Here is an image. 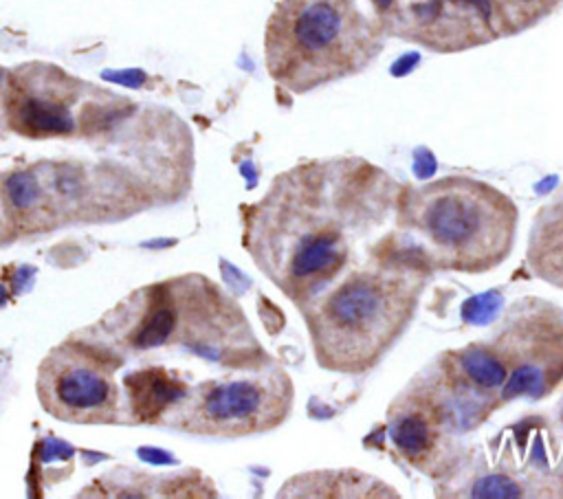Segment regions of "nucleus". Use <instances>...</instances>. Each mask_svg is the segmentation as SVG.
Here are the masks:
<instances>
[{
  "instance_id": "5",
  "label": "nucleus",
  "mask_w": 563,
  "mask_h": 499,
  "mask_svg": "<svg viewBox=\"0 0 563 499\" xmlns=\"http://www.w3.org/2000/svg\"><path fill=\"white\" fill-rule=\"evenodd\" d=\"M394 224L387 240L429 270L484 275L510 257L519 209L495 185L451 174L400 187Z\"/></svg>"
},
{
  "instance_id": "16",
  "label": "nucleus",
  "mask_w": 563,
  "mask_h": 499,
  "mask_svg": "<svg viewBox=\"0 0 563 499\" xmlns=\"http://www.w3.org/2000/svg\"><path fill=\"white\" fill-rule=\"evenodd\" d=\"M18 235L11 218H9V211H7V204H4V196H2V185H0V242H9Z\"/></svg>"
},
{
  "instance_id": "11",
  "label": "nucleus",
  "mask_w": 563,
  "mask_h": 499,
  "mask_svg": "<svg viewBox=\"0 0 563 499\" xmlns=\"http://www.w3.org/2000/svg\"><path fill=\"white\" fill-rule=\"evenodd\" d=\"M277 497H398V492L354 468H328L299 473L284 481Z\"/></svg>"
},
{
  "instance_id": "4",
  "label": "nucleus",
  "mask_w": 563,
  "mask_h": 499,
  "mask_svg": "<svg viewBox=\"0 0 563 499\" xmlns=\"http://www.w3.org/2000/svg\"><path fill=\"white\" fill-rule=\"evenodd\" d=\"M123 350L180 347L229 372H253L275 358L262 347L242 306L209 277L189 273L132 292L88 332Z\"/></svg>"
},
{
  "instance_id": "3",
  "label": "nucleus",
  "mask_w": 563,
  "mask_h": 499,
  "mask_svg": "<svg viewBox=\"0 0 563 499\" xmlns=\"http://www.w3.org/2000/svg\"><path fill=\"white\" fill-rule=\"evenodd\" d=\"M464 431L501 407L543 400L563 385V308L526 295L510 303L488 336L433 358Z\"/></svg>"
},
{
  "instance_id": "12",
  "label": "nucleus",
  "mask_w": 563,
  "mask_h": 499,
  "mask_svg": "<svg viewBox=\"0 0 563 499\" xmlns=\"http://www.w3.org/2000/svg\"><path fill=\"white\" fill-rule=\"evenodd\" d=\"M128 413L134 422H161L185 396L187 382L163 367H147L123 378Z\"/></svg>"
},
{
  "instance_id": "1",
  "label": "nucleus",
  "mask_w": 563,
  "mask_h": 499,
  "mask_svg": "<svg viewBox=\"0 0 563 499\" xmlns=\"http://www.w3.org/2000/svg\"><path fill=\"white\" fill-rule=\"evenodd\" d=\"M400 187L363 156L301 160L242 211V246L297 308L350 268L361 242L394 215Z\"/></svg>"
},
{
  "instance_id": "8",
  "label": "nucleus",
  "mask_w": 563,
  "mask_h": 499,
  "mask_svg": "<svg viewBox=\"0 0 563 499\" xmlns=\"http://www.w3.org/2000/svg\"><path fill=\"white\" fill-rule=\"evenodd\" d=\"M123 356L90 334H75L55 345L40 363L35 393L42 409L73 424H112L123 400L117 372Z\"/></svg>"
},
{
  "instance_id": "15",
  "label": "nucleus",
  "mask_w": 563,
  "mask_h": 499,
  "mask_svg": "<svg viewBox=\"0 0 563 499\" xmlns=\"http://www.w3.org/2000/svg\"><path fill=\"white\" fill-rule=\"evenodd\" d=\"M550 444L554 457V470L563 479V396L559 398L556 407L552 409V429H550Z\"/></svg>"
},
{
  "instance_id": "18",
  "label": "nucleus",
  "mask_w": 563,
  "mask_h": 499,
  "mask_svg": "<svg viewBox=\"0 0 563 499\" xmlns=\"http://www.w3.org/2000/svg\"><path fill=\"white\" fill-rule=\"evenodd\" d=\"M387 7H389V0H387Z\"/></svg>"
},
{
  "instance_id": "14",
  "label": "nucleus",
  "mask_w": 563,
  "mask_h": 499,
  "mask_svg": "<svg viewBox=\"0 0 563 499\" xmlns=\"http://www.w3.org/2000/svg\"><path fill=\"white\" fill-rule=\"evenodd\" d=\"M563 0H490L495 22L501 37H512L530 31L550 18Z\"/></svg>"
},
{
  "instance_id": "17",
  "label": "nucleus",
  "mask_w": 563,
  "mask_h": 499,
  "mask_svg": "<svg viewBox=\"0 0 563 499\" xmlns=\"http://www.w3.org/2000/svg\"><path fill=\"white\" fill-rule=\"evenodd\" d=\"M110 79L123 81L128 86H136L139 81H143V75H139V73H123V75H110Z\"/></svg>"
},
{
  "instance_id": "10",
  "label": "nucleus",
  "mask_w": 563,
  "mask_h": 499,
  "mask_svg": "<svg viewBox=\"0 0 563 499\" xmlns=\"http://www.w3.org/2000/svg\"><path fill=\"white\" fill-rule=\"evenodd\" d=\"M7 112L11 127L31 138L62 136L75 130L70 103L62 88L35 90L33 86L13 84Z\"/></svg>"
},
{
  "instance_id": "6",
  "label": "nucleus",
  "mask_w": 563,
  "mask_h": 499,
  "mask_svg": "<svg viewBox=\"0 0 563 499\" xmlns=\"http://www.w3.org/2000/svg\"><path fill=\"white\" fill-rule=\"evenodd\" d=\"M389 37L385 0H277L264 31L271 79L306 95L367 70Z\"/></svg>"
},
{
  "instance_id": "2",
  "label": "nucleus",
  "mask_w": 563,
  "mask_h": 499,
  "mask_svg": "<svg viewBox=\"0 0 563 499\" xmlns=\"http://www.w3.org/2000/svg\"><path fill=\"white\" fill-rule=\"evenodd\" d=\"M374 257L347 268L297 306L317 365L334 374L372 372L409 330L433 275L387 237Z\"/></svg>"
},
{
  "instance_id": "13",
  "label": "nucleus",
  "mask_w": 563,
  "mask_h": 499,
  "mask_svg": "<svg viewBox=\"0 0 563 499\" xmlns=\"http://www.w3.org/2000/svg\"><path fill=\"white\" fill-rule=\"evenodd\" d=\"M528 264L537 277L563 290V185L532 220Z\"/></svg>"
},
{
  "instance_id": "9",
  "label": "nucleus",
  "mask_w": 563,
  "mask_h": 499,
  "mask_svg": "<svg viewBox=\"0 0 563 499\" xmlns=\"http://www.w3.org/2000/svg\"><path fill=\"white\" fill-rule=\"evenodd\" d=\"M385 429L396 455L422 475L446 477L462 459L464 429L433 361L394 396Z\"/></svg>"
},
{
  "instance_id": "7",
  "label": "nucleus",
  "mask_w": 563,
  "mask_h": 499,
  "mask_svg": "<svg viewBox=\"0 0 563 499\" xmlns=\"http://www.w3.org/2000/svg\"><path fill=\"white\" fill-rule=\"evenodd\" d=\"M295 407V382L273 361L253 372L187 387L161 424L200 437H249L282 426Z\"/></svg>"
}]
</instances>
